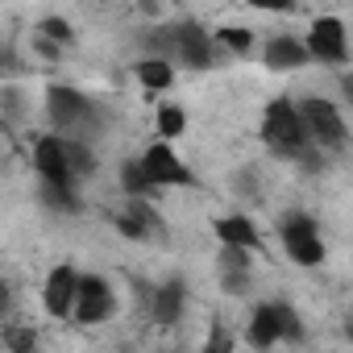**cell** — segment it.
I'll list each match as a JSON object with an SVG mask.
<instances>
[{
    "instance_id": "obj_18",
    "label": "cell",
    "mask_w": 353,
    "mask_h": 353,
    "mask_svg": "<svg viewBox=\"0 0 353 353\" xmlns=\"http://www.w3.org/2000/svg\"><path fill=\"white\" fill-rule=\"evenodd\" d=\"M154 125H158V137H166V141H174L183 129H188V112L179 108V104H158V117H154Z\"/></svg>"
},
{
    "instance_id": "obj_6",
    "label": "cell",
    "mask_w": 353,
    "mask_h": 353,
    "mask_svg": "<svg viewBox=\"0 0 353 353\" xmlns=\"http://www.w3.org/2000/svg\"><path fill=\"white\" fill-rule=\"evenodd\" d=\"M141 166H145V174H150L154 188H188V183H192V170L183 166L179 154L170 150L166 137H158V141L141 154Z\"/></svg>"
},
{
    "instance_id": "obj_3",
    "label": "cell",
    "mask_w": 353,
    "mask_h": 353,
    "mask_svg": "<svg viewBox=\"0 0 353 353\" xmlns=\"http://www.w3.org/2000/svg\"><path fill=\"white\" fill-rule=\"evenodd\" d=\"M279 237H283V250L295 266H320L324 262V241H320V229L307 212H287L279 221Z\"/></svg>"
},
{
    "instance_id": "obj_9",
    "label": "cell",
    "mask_w": 353,
    "mask_h": 353,
    "mask_svg": "<svg viewBox=\"0 0 353 353\" xmlns=\"http://www.w3.org/2000/svg\"><path fill=\"white\" fill-rule=\"evenodd\" d=\"M46 117L54 129H75L79 121L92 117V100L71 83H50L46 88Z\"/></svg>"
},
{
    "instance_id": "obj_26",
    "label": "cell",
    "mask_w": 353,
    "mask_h": 353,
    "mask_svg": "<svg viewBox=\"0 0 353 353\" xmlns=\"http://www.w3.org/2000/svg\"><path fill=\"white\" fill-rule=\"evenodd\" d=\"M254 9H262V13H291L295 9V0H250Z\"/></svg>"
},
{
    "instance_id": "obj_7",
    "label": "cell",
    "mask_w": 353,
    "mask_h": 353,
    "mask_svg": "<svg viewBox=\"0 0 353 353\" xmlns=\"http://www.w3.org/2000/svg\"><path fill=\"white\" fill-rule=\"evenodd\" d=\"M174 46H179L174 63H183L192 71H208L216 63V42L208 38L200 21H174Z\"/></svg>"
},
{
    "instance_id": "obj_24",
    "label": "cell",
    "mask_w": 353,
    "mask_h": 353,
    "mask_svg": "<svg viewBox=\"0 0 353 353\" xmlns=\"http://www.w3.org/2000/svg\"><path fill=\"white\" fill-rule=\"evenodd\" d=\"M5 345H9L13 353H30V349L38 345V336H34L30 328H9V332H5Z\"/></svg>"
},
{
    "instance_id": "obj_20",
    "label": "cell",
    "mask_w": 353,
    "mask_h": 353,
    "mask_svg": "<svg viewBox=\"0 0 353 353\" xmlns=\"http://www.w3.org/2000/svg\"><path fill=\"white\" fill-rule=\"evenodd\" d=\"M38 38H50V42H59V46H71V42H75V30H71L63 17H42V21H38Z\"/></svg>"
},
{
    "instance_id": "obj_21",
    "label": "cell",
    "mask_w": 353,
    "mask_h": 353,
    "mask_svg": "<svg viewBox=\"0 0 353 353\" xmlns=\"http://www.w3.org/2000/svg\"><path fill=\"white\" fill-rule=\"evenodd\" d=\"M216 42H221L225 50H233V54H250V50H254V34H250V30H241V26H237V30H233V26H229V30H221V34H216Z\"/></svg>"
},
{
    "instance_id": "obj_25",
    "label": "cell",
    "mask_w": 353,
    "mask_h": 353,
    "mask_svg": "<svg viewBox=\"0 0 353 353\" xmlns=\"http://www.w3.org/2000/svg\"><path fill=\"white\" fill-rule=\"evenodd\" d=\"M221 283H225V291H229V295H245V291H250V270H237V274H221Z\"/></svg>"
},
{
    "instance_id": "obj_10",
    "label": "cell",
    "mask_w": 353,
    "mask_h": 353,
    "mask_svg": "<svg viewBox=\"0 0 353 353\" xmlns=\"http://www.w3.org/2000/svg\"><path fill=\"white\" fill-rule=\"evenodd\" d=\"M117 312V295L112 283L100 274H83L79 279V303H75V324H100Z\"/></svg>"
},
{
    "instance_id": "obj_12",
    "label": "cell",
    "mask_w": 353,
    "mask_h": 353,
    "mask_svg": "<svg viewBox=\"0 0 353 353\" xmlns=\"http://www.w3.org/2000/svg\"><path fill=\"white\" fill-rule=\"evenodd\" d=\"M287 312H291V303H258L254 316H250V332H245V341H250L254 349H270L274 341H283Z\"/></svg>"
},
{
    "instance_id": "obj_8",
    "label": "cell",
    "mask_w": 353,
    "mask_h": 353,
    "mask_svg": "<svg viewBox=\"0 0 353 353\" xmlns=\"http://www.w3.org/2000/svg\"><path fill=\"white\" fill-rule=\"evenodd\" d=\"M79 270L75 266H54L50 274H46V287H42V303H46V312L50 316H59V320H75V303H79Z\"/></svg>"
},
{
    "instance_id": "obj_17",
    "label": "cell",
    "mask_w": 353,
    "mask_h": 353,
    "mask_svg": "<svg viewBox=\"0 0 353 353\" xmlns=\"http://www.w3.org/2000/svg\"><path fill=\"white\" fill-rule=\"evenodd\" d=\"M38 200L50 208V212H63V216H75L79 212V196H75V188L71 183H38Z\"/></svg>"
},
{
    "instance_id": "obj_19",
    "label": "cell",
    "mask_w": 353,
    "mask_h": 353,
    "mask_svg": "<svg viewBox=\"0 0 353 353\" xmlns=\"http://www.w3.org/2000/svg\"><path fill=\"white\" fill-rule=\"evenodd\" d=\"M121 188H125V196H150V192H158V188L150 183L141 158H137V162H121Z\"/></svg>"
},
{
    "instance_id": "obj_1",
    "label": "cell",
    "mask_w": 353,
    "mask_h": 353,
    "mask_svg": "<svg viewBox=\"0 0 353 353\" xmlns=\"http://www.w3.org/2000/svg\"><path fill=\"white\" fill-rule=\"evenodd\" d=\"M262 141H266V150L279 154V158H299V154L312 145L307 121H303V112H299L295 100L279 96V100L266 104V112H262Z\"/></svg>"
},
{
    "instance_id": "obj_28",
    "label": "cell",
    "mask_w": 353,
    "mask_h": 353,
    "mask_svg": "<svg viewBox=\"0 0 353 353\" xmlns=\"http://www.w3.org/2000/svg\"><path fill=\"white\" fill-rule=\"evenodd\" d=\"M345 336H349V341H353V320H349V324H345Z\"/></svg>"
},
{
    "instance_id": "obj_13",
    "label": "cell",
    "mask_w": 353,
    "mask_h": 353,
    "mask_svg": "<svg viewBox=\"0 0 353 353\" xmlns=\"http://www.w3.org/2000/svg\"><path fill=\"white\" fill-rule=\"evenodd\" d=\"M117 229L133 241H145L154 229H158V212L145 204V196H129V208L117 212Z\"/></svg>"
},
{
    "instance_id": "obj_23",
    "label": "cell",
    "mask_w": 353,
    "mask_h": 353,
    "mask_svg": "<svg viewBox=\"0 0 353 353\" xmlns=\"http://www.w3.org/2000/svg\"><path fill=\"white\" fill-rule=\"evenodd\" d=\"M67 154H71V166H75V174H79V179H83V174H92L96 158H92V150H88L83 141H71V137H67Z\"/></svg>"
},
{
    "instance_id": "obj_11",
    "label": "cell",
    "mask_w": 353,
    "mask_h": 353,
    "mask_svg": "<svg viewBox=\"0 0 353 353\" xmlns=\"http://www.w3.org/2000/svg\"><path fill=\"white\" fill-rule=\"evenodd\" d=\"M262 63H266V71H299V67L312 63V50H307V42L295 38V34H274V38L262 46Z\"/></svg>"
},
{
    "instance_id": "obj_16",
    "label": "cell",
    "mask_w": 353,
    "mask_h": 353,
    "mask_svg": "<svg viewBox=\"0 0 353 353\" xmlns=\"http://www.w3.org/2000/svg\"><path fill=\"white\" fill-rule=\"evenodd\" d=\"M216 237H221V245H245V250L262 245V237H258L250 216H221L216 221Z\"/></svg>"
},
{
    "instance_id": "obj_22",
    "label": "cell",
    "mask_w": 353,
    "mask_h": 353,
    "mask_svg": "<svg viewBox=\"0 0 353 353\" xmlns=\"http://www.w3.org/2000/svg\"><path fill=\"white\" fill-rule=\"evenodd\" d=\"M250 270V250L245 245H221V274Z\"/></svg>"
},
{
    "instance_id": "obj_27",
    "label": "cell",
    "mask_w": 353,
    "mask_h": 353,
    "mask_svg": "<svg viewBox=\"0 0 353 353\" xmlns=\"http://www.w3.org/2000/svg\"><path fill=\"white\" fill-rule=\"evenodd\" d=\"M341 96L353 104V71H345V75H341Z\"/></svg>"
},
{
    "instance_id": "obj_15",
    "label": "cell",
    "mask_w": 353,
    "mask_h": 353,
    "mask_svg": "<svg viewBox=\"0 0 353 353\" xmlns=\"http://www.w3.org/2000/svg\"><path fill=\"white\" fill-rule=\"evenodd\" d=\"M133 75L141 79L145 92H166L174 83V63L170 59H158V54H145V59L133 63Z\"/></svg>"
},
{
    "instance_id": "obj_4",
    "label": "cell",
    "mask_w": 353,
    "mask_h": 353,
    "mask_svg": "<svg viewBox=\"0 0 353 353\" xmlns=\"http://www.w3.org/2000/svg\"><path fill=\"white\" fill-rule=\"evenodd\" d=\"M303 42L312 50V63H320V67L349 63V34H345V21L341 17H316Z\"/></svg>"
},
{
    "instance_id": "obj_5",
    "label": "cell",
    "mask_w": 353,
    "mask_h": 353,
    "mask_svg": "<svg viewBox=\"0 0 353 353\" xmlns=\"http://www.w3.org/2000/svg\"><path fill=\"white\" fill-rule=\"evenodd\" d=\"M34 170H38V179L46 183H79V174L71 166V154H67V137L59 133H42L34 141Z\"/></svg>"
},
{
    "instance_id": "obj_2",
    "label": "cell",
    "mask_w": 353,
    "mask_h": 353,
    "mask_svg": "<svg viewBox=\"0 0 353 353\" xmlns=\"http://www.w3.org/2000/svg\"><path fill=\"white\" fill-rule=\"evenodd\" d=\"M299 112H303L307 133H312V141H316L320 150L336 154V150L349 145V125H345V117H341V108H336L332 100H324V96H307V100H299Z\"/></svg>"
},
{
    "instance_id": "obj_14",
    "label": "cell",
    "mask_w": 353,
    "mask_h": 353,
    "mask_svg": "<svg viewBox=\"0 0 353 353\" xmlns=\"http://www.w3.org/2000/svg\"><path fill=\"white\" fill-rule=\"evenodd\" d=\"M183 303H188V287H183L179 279H170V283H162V287L150 295V316H154L158 324H179Z\"/></svg>"
}]
</instances>
